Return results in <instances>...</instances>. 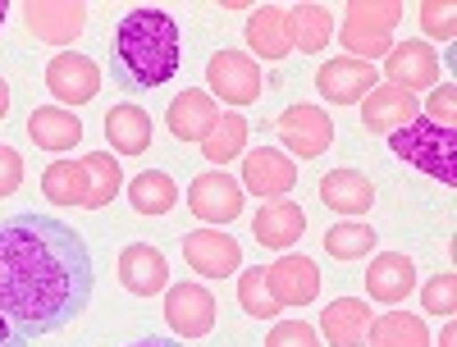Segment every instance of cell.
<instances>
[{
	"label": "cell",
	"instance_id": "obj_1",
	"mask_svg": "<svg viewBox=\"0 0 457 347\" xmlns=\"http://www.w3.org/2000/svg\"><path fill=\"white\" fill-rule=\"evenodd\" d=\"M92 252L79 228L23 211L0 219V316L23 343L79 320L92 302Z\"/></svg>",
	"mask_w": 457,
	"mask_h": 347
},
{
	"label": "cell",
	"instance_id": "obj_2",
	"mask_svg": "<svg viewBox=\"0 0 457 347\" xmlns=\"http://www.w3.org/2000/svg\"><path fill=\"white\" fill-rule=\"evenodd\" d=\"M183 64V32L165 10H129L114 28L110 83L120 92L165 87Z\"/></svg>",
	"mask_w": 457,
	"mask_h": 347
},
{
	"label": "cell",
	"instance_id": "obj_3",
	"mask_svg": "<svg viewBox=\"0 0 457 347\" xmlns=\"http://www.w3.org/2000/svg\"><path fill=\"white\" fill-rule=\"evenodd\" d=\"M389 151L403 165H416L421 174L439 178L444 187H457V128H439L416 114L407 128L389 133Z\"/></svg>",
	"mask_w": 457,
	"mask_h": 347
},
{
	"label": "cell",
	"instance_id": "obj_4",
	"mask_svg": "<svg viewBox=\"0 0 457 347\" xmlns=\"http://www.w3.org/2000/svg\"><path fill=\"white\" fill-rule=\"evenodd\" d=\"M398 19H403V0H353L338 23V42L348 46V60L370 64L375 55H389Z\"/></svg>",
	"mask_w": 457,
	"mask_h": 347
},
{
	"label": "cell",
	"instance_id": "obj_5",
	"mask_svg": "<svg viewBox=\"0 0 457 347\" xmlns=\"http://www.w3.org/2000/svg\"><path fill=\"white\" fill-rule=\"evenodd\" d=\"M261 87H265V78H261V64L252 55H243V51L211 55V64H206V92L211 96H220L228 105H252L261 96Z\"/></svg>",
	"mask_w": 457,
	"mask_h": 347
},
{
	"label": "cell",
	"instance_id": "obj_6",
	"mask_svg": "<svg viewBox=\"0 0 457 347\" xmlns=\"http://www.w3.org/2000/svg\"><path fill=\"white\" fill-rule=\"evenodd\" d=\"M187 211H193L197 219L206 224H234L243 215V183L228 178L224 169H206L193 178V187H187Z\"/></svg>",
	"mask_w": 457,
	"mask_h": 347
},
{
	"label": "cell",
	"instance_id": "obj_7",
	"mask_svg": "<svg viewBox=\"0 0 457 347\" xmlns=\"http://www.w3.org/2000/svg\"><path fill=\"white\" fill-rule=\"evenodd\" d=\"M46 92L69 110V105H87L96 92H101V64L92 55H79V51H64V55H51L46 64Z\"/></svg>",
	"mask_w": 457,
	"mask_h": 347
},
{
	"label": "cell",
	"instance_id": "obj_8",
	"mask_svg": "<svg viewBox=\"0 0 457 347\" xmlns=\"http://www.w3.org/2000/svg\"><path fill=\"white\" fill-rule=\"evenodd\" d=\"M183 260L202 279H224L243 269V247L238 238L220 234V228H193V234H183Z\"/></svg>",
	"mask_w": 457,
	"mask_h": 347
},
{
	"label": "cell",
	"instance_id": "obj_9",
	"mask_svg": "<svg viewBox=\"0 0 457 347\" xmlns=\"http://www.w3.org/2000/svg\"><path fill=\"white\" fill-rule=\"evenodd\" d=\"M275 133L284 137V146L293 151V156L316 161V156H325L329 142H334V120H329L320 105H288L279 114Z\"/></svg>",
	"mask_w": 457,
	"mask_h": 347
},
{
	"label": "cell",
	"instance_id": "obj_10",
	"mask_svg": "<svg viewBox=\"0 0 457 347\" xmlns=\"http://www.w3.org/2000/svg\"><path fill=\"white\" fill-rule=\"evenodd\" d=\"M215 297L206 284H174L165 293V320L179 338H206L215 329Z\"/></svg>",
	"mask_w": 457,
	"mask_h": 347
},
{
	"label": "cell",
	"instance_id": "obj_11",
	"mask_svg": "<svg viewBox=\"0 0 457 347\" xmlns=\"http://www.w3.org/2000/svg\"><path fill=\"white\" fill-rule=\"evenodd\" d=\"M265 284H270V297L284 306H312L320 297V269L316 260L297 256V252H284L275 265H265Z\"/></svg>",
	"mask_w": 457,
	"mask_h": 347
},
{
	"label": "cell",
	"instance_id": "obj_12",
	"mask_svg": "<svg viewBox=\"0 0 457 347\" xmlns=\"http://www.w3.org/2000/svg\"><path fill=\"white\" fill-rule=\"evenodd\" d=\"M23 23L37 42L69 46L87 28V5H79V0H32V5H23Z\"/></svg>",
	"mask_w": 457,
	"mask_h": 347
},
{
	"label": "cell",
	"instance_id": "obj_13",
	"mask_svg": "<svg viewBox=\"0 0 457 347\" xmlns=\"http://www.w3.org/2000/svg\"><path fill=\"white\" fill-rule=\"evenodd\" d=\"M243 187L252 192V197H261V202H279V197H288V192L297 187V165L275 146H256V151H247V161H243Z\"/></svg>",
	"mask_w": 457,
	"mask_h": 347
},
{
	"label": "cell",
	"instance_id": "obj_14",
	"mask_svg": "<svg viewBox=\"0 0 457 347\" xmlns=\"http://www.w3.org/2000/svg\"><path fill=\"white\" fill-rule=\"evenodd\" d=\"M375 83H379V69L361 64V60H348V55H338V60L316 69V92L329 105H361Z\"/></svg>",
	"mask_w": 457,
	"mask_h": 347
},
{
	"label": "cell",
	"instance_id": "obj_15",
	"mask_svg": "<svg viewBox=\"0 0 457 347\" xmlns=\"http://www.w3.org/2000/svg\"><path fill=\"white\" fill-rule=\"evenodd\" d=\"M416 114H421V105H416L411 92H403V87H394V83H375V87L366 92V101H361V128L389 137V133L407 128Z\"/></svg>",
	"mask_w": 457,
	"mask_h": 347
},
{
	"label": "cell",
	"instance_id": "obj_16",
	"mask_svg": "<svg viewBox=\"0 0 457 347\" xmlns=\"http://www.w3.org/2000/svg\"><path fill=\"white\" fill-rule=\"evenodd\" d=\"M416 293V265L403 252H379L366 269V297L379 306H403Z\"/></svg>",
	"mask_w": 457,
	"mask_h": 347
},
{
	"label": "cell",
	"instance_id": "obj_17",
	"mask_svg": "<svg viewBox=\"0 0 457 347\" xmlns=\"http://www.w3.org/2000/svg\"><path fill=\"white\" fill-rule=\"evenodd\" d=\"M120 284L133 293V297H156L165 293L170 284V260L161 247H151V243H133L120 252Z\"/></svg>",
	"mask_w": 457,
	"mask_h": 347
},
{
	"label": "cell",
	"instance_id": "obj_18",
	"mask_svg": "<svg viewBox=\"0 0 457 347\" xmlns=\"http://www.w3.org/2000/svg\"><path fill=\"white\" fill-rule=\"evenodd\" d=\"M385 73L389 83L403 87V92H421V87H435L439 83V55L430 42H403L385 55Z\"/></svg>",
	"mask_w": 457,
	"mask_h": 347
},
{
	"label": "cell",
	"instance_id": "obj_19",
	"mask_svg": "<svg viewBox=\"0 0 457 347\" xmlns=\"http://www.w3.org/2000/svg\"><path fill=\"white\" fill-rule=\"evenodd\" d=\"M252 234H256L261 247L288 252L302 234H307V211H302L297 202H265L252 219Z\"/></svg>",
	"mask_w": 457,
	"mask_h": 347
},
{
	"label": "cell",
	"instance_id": "obj_20",
	"mask_svg": "<svg viewBox=\"0 0 457 347\" xmlns=\"http://www.w3.org/2000/svg\"><path fill=\"white\" fill-rule=\"evenodd\" d=\"M370 306L361 297H334L320 311V334L329 347H366V329H370Z\"/></svg>",
	"mask_w": 457,
	"mask_h": 347
},
{
	"label": "cell",
	"instance_id": "obj_21",
	"mask_svg": "<svg viewBox=\"0 0 457 347\" xmlns=\"http://www.w3.org/2000/svg\"><path fill=\"white\" fill-rule=\"evenodd\" d=\"M105 142L114 156H142L151 146V114L137 101H120L105 110Z\"/></svg>",
	"mask_w": 457,
	"mask_h": 347
},
{
	"label": "cell",
	"instance_id": "obj_22",
	"mask_svg": "<svg viewBox=\"0 0 457 347\" xmlns=\"http://www.w3.org/2000/svg\"><path fill=\"white\" fill-rule=\"evenodd\" d=\"M220 120L215 110V96L211 92H179L165 110V128L179 137V142H202Z\"/></svg>",
	"mask_w": 457,
	"mask_h": 347
},
{
	"label": "cell",
	"instance_id": "obj_23",
	"mask_svg": "<svg viewBox=\"0 0 457 347\" xmlns=\"http://www.w3.org/2000/svg\"><path fill=\"white\" fill-rule=\"evenodd\" d=\"M28 137L42 151H73L83 142V120L64 105H37L28 114Z\"/></svg>",
	"mask_w": 457,
	"mask_h": 347
},
{
	"label": "cell",
	"instance_id": "obj_24",
	"mask_svg": "<svg viewBox=\"0 0 457 347\" xmlns=\"http://www.w3.org/2000/svg\"><path fill=\"white\" fill-rule=\"evenodd\" d=\"M320 202L338 215H366L375 206V183L361 174V169H329L320 178Z\"/></svg>",
	"mask_w": 457,
	"mask_h": 347
},
{
	"label": "cell",
	"instance_id": "obj_25",
	"mask_svg": "<svg viewBox=\"0 0 457 347\" xmlns=\"http://www.w3.org/2000/svg\"><path fill=\"white\" fill-rule=\"evenodd\" d=\"M247 46L256 51V60H288L293 55L288 14L279 5H256L247 14Z\"/></svg>",
	"mask_w": 457,
	"mask_h": 347
},
{
	"label": "cell",
	"instance_id": "obj_26",
	"mask_svg": "<svg viewBox=\"0 0 457 347\" xmlns=\"http://www.w3.org/2000/svg\"><path fill=\"white\" fill-rule=\"evenodd\" d=\"M288 14V37H293V46L302 51V55H316V51H325L329 46V37H334V14L325 10V5H293V10H284Z\"/></svg>",
	"mask_w": 457,
	"mask_h": 347
},
{
	"label": "cell",
	"instance_id": "obj_27",
	"mask_svg": "<svg viewBox=\"0 0 457 347\" xmlns=\"http://www.w3.org/2000/svg\"><path fill=\"white\" fill-rule=\"evenodd\" d=\"M370 347H430V329L421 316H411V311H385V316H375L370 329H366Z\"/></svg>",
	"mask_w": 457,
	"mask_h": 347
},
{
	"label": "cell",
	"instance_id": "obj_28",
	"mask_svg": "<svg viewBox=\"0 0 457 347\" xmlns=\"http://www.w3.org/2000/svg\"><path fill=\"white\" fill-rule=\"evenodd\" d=\"M42 197L55 206H83L87 211V169L83 161H55L42 174Z\"/></svg>",
	"mask_w": 457,
	"mask_h": 347
},
{
	"label": "cell",
	"instance_id": "obj_29",
	"mask_svg": "<svg viewBox=\"0 0 457 347\" xmlns=\"http://www.w3.org/2000/svg\"><path fill=\"white\" fill-rule=\"evenodd\" d=\"M129 202L137 215H170L179 206V183L161 169H146L129 183Z\"/></svg>",
	"mask_w": 457,
	"mask_h": 347
},
{
	"label": "cell",
	"instance_id": "obj_30",
	"mask_svg": "<svg viewBox=\"0 0 457 347\" xmlns=\"http://www.w3.org/2000/svg\"><path fill=\"white\" fill-rule=\"evenodd\" d=\"M247 151V120L234 110V114H220L215 128L202 137V156L206 165H228V161H238Z\"/></svg>",
	"mask_w": 457,
	"mask_h": 347
},
{
	"label": "cell",
	"instance_id": "obj_31",
	"mask_svg": "<svg viewBox=\"0 0 457 347\" xmlns=\"http://www.w3.org/2000/svg\"><path fill=\"white\" fill-rule=\"evenodd\" d=\"M83 169H87V211H101L120 197L124 187V165L110 156V151H92L83 156Z\"/></svg>",
	"mask_w": 457,
	"mask_h": 347
},
{
	"label": "cell",
	"instance_id": "obj_32",
	"mask_svg": "<svg viewBox=\"0 0 457 347\" xmlns=\"http://www.w3.org/2000/svg\"><path fill=\"white\" fill-rule=\"evenodd\" d=\"M375 228L370 224H357V219H343V224H334L329 234H325V252L334 256V260H361V256H370L375 252Z\"/></svg>",
	"mask_w": 457,
	"mask_h": 347
},
{
	"label": "cell",
	"instance_id": "obj_33",
	"mask_svg": "<svg viewBox=\"0 0 457 347\" xmlns=\"http://www.w3.org/2000/svg\"><path fill=\"white\" fill-rule=\"evenodd\" d=\"M238 302H243V311L252 320H275L284 306L270 297V284H265V265H252L238 275Z\"/></svg>",
	"mask_w": 457,
	"mask_h": 347
},
{
	"label": "cell",
	"instance_id": "obj_34",
	"mask_svg": "<svg viewBox=\"0 0 457 347\" xmlns=\"http://www.w3.org/2000/svg\"><path fill=\"white\" fill-rule=\"evenodd\" d=\"M421 311H430V316H453L457 311V275H435L426 288H421Z\"/></svg>",
	"mask_w": 457,
	"mask_h": 347
},
{
	"label": "cell",
	"instance_id": "obj_35",
	"mask_svg": "<svg viewBox=\"0 0 457 347\" xmlns=\"http://www.w3.org/2000/svg\"><path fill=\"white\" fill-rule=\"evenodd\" d=\"M457 10H453V0H426L421 5V28L426 37H435V42H453L457 37Z\"/></svg>",
	"mask_w": 457,
	"mask_h": 347
},
{
	"label": "cell",
	"instance_id": "obj_36",
	"mask_svg": "<svg viewBox=\"0 0 457 347\" xmlns=\"http://www.w3.org/2000/svg\"><path fill=\"white\" fill-rule=\"evenodd\" d=\"M265 347H320V334L307 320H279L265 334Z\"/></svg>",
	"mask_w": 457,
	"mask_h": 347
},
{
	"label": "cell",
	"instance_id": "obj_37",
	"mask_svg": "<svg viewBox=\"0 0 457 347\" xmlns=\"http://www.w3.org/2000/svg\"><path fill=\"white\" fill-rule=\"evenodd\" d=\"M453 92H457L453 83H435V92L426 101V120L430 124H439V128H453L457 124V96Z\"/></svg>",
	"mask_w": 457,
	"mask_h": 347
},
{
	"label": "cell",
	"instance_id": "obj_38",
	"mask_svg": "<svg viewBox=\"0 0 457 347\" xmlns=\"http://www.w3.org/2000/svg\"><path fill=\"white\" fill-rule=\"evenodd\" d=\"M19 187H23V156H19L14 146L0 142V202L14 197Z\"/></svg>",
	"mask_w": 457,
	"mask_h": 347
},
{
	"label": "cell",
	"instance_id": "obj_39",
	"mask_svg": "<svg viewBox=\"0 0 457 347\" xmlns=\"http://www.w3.org/2000/svg\"><path fill=\"white\" fill-rule=\"evenodd\" d=\"M0 347H28V343L19 338V329H14L5 316H0Z\"/></svg>",
	"mask_w": 457,
	"mask_h": 347
},
{
	"label": "cell",
	"instance_id": "obj_40",
	"mask_svg": "<svg viewBox=\"0 0 457 347\" xmlns=\"http://www.w3.org/2000/svg\"><path fill=\"white\" fill-rule=\"evenodd\" d=\"M5 114H10V83L0 78V120H5Z\"/></svg>",
	"mask_w": 457,
	"mask_h": 347
},
{
	"label": "cell",
	"instance_id": "obj_41",
	"mask_svg": "<svg viewBox=\"0 0 457 347\" xmlns=\"http://www.w3.org/2000/svg\"><path fill=\"white\" fill-rule=\"evenodd\" d=\"M129 347H179V343H170V338H142V343H129Z\"/></svg>",
	"mask_w": 457,
	"mask_h": 347
},
{
	"label": "cell",
	"instance_id": "obj_42",
	"mask_svg": "<svg viewBox=\"0 0 457 347\" xmlns=\"http://www.w3.org/2000/svg\"><path fill=\"white\" fill-rule=\"evenodd\" d=\"M439 347H457V329H453V325H444V334H439Z\"/></svg>",
	"mask_w": 457,
	"mask_h": 347
},
{
	"label": "cell",
	"instance_id": "obj_43",
	"mask_svg": "<svg viewBox=\"0 0 457 347\" xmlns=\"http://www.w3.org/2000/svg\"><path fill=\"white\" fill-rule=\"evenodd\" d=\"M5 14H10V5H5V0H0V23H5Z\"/></svg>",
	"mask_w": 457,
	"mask_h": 347
}]
</instances>
